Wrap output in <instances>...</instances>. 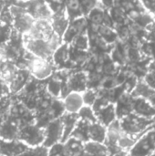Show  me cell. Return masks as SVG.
Returning <instances> with one entry per match:
<instances>
[{
  "label": "cell",
  "mask_w": 155,
  "mask_h": 156,
  "mask_svg": "<svg viewBox=\"0 0 155 156\" xmlns=\"http://www.w3.org/2000/svg\"><path fill=\"white\" fill-rule=\"evenodd\" d=\"M25 60L26 69H27L28 73L31 74L35 79L43 80L52 75L54 66L52 59L40 58L28 53Z\"/></svg>",
  "instance_id": "7a4b0ae2"
},
{
  "label": "cell",
  "mask_w": 155,
  "mask_h": 156,
  "mask_svg": "<svg viewBox=\"0 0 155 156\" xmlns=\"http://www.w3.org/2000/svg\"><path fill=\"white\" fill-rule=\"evenodd\" d=\"M18 137L26 145L38 147L39 145L44 144L45 130H42L39 127L34 125L25 126L18 133Z\"/></svg>",
  "instance_id": "5b68a950"
},
{
  "label": "cell",
  "mask_w": 155,
  "mask_h": 156,
  "mask_svg": "<svg viewBox=\"0 0 155 156\" xmlns=\"http://www.w3.org/2000/svg\"><path fill=\"white\" fill-rule=\"evenodd\" d=\"M82 98H83L84 105L91 107L94 105V103L97 100V93L92 90H85L84 93L82 94Z\"/></svg>",
  "instance_id": "ffe728a7"
},
{
  "label": "cell",
  "mask_w": 155,
  "mask_h": 156,
  "mask_svg": "<svg viewBox=\"0 0 155 156\" xmlns=\"http://www.w3.org/2000/svg\"><path fill=\"white\" fill-rule=\"evenodd\" d=\"M63 147L68 156H79L81 153H83L84 144L77 139L70 137L66 141V144L63 145Z\"/></svg>",
  "instance_id": "9a60e30c"
},
{
  "label": "cell",
  "mask_w": 155,
  "mask_h": 156,
  "mask_svg": "<svg viewBox=\"0 0 155 156\" xmlns=\"http://www.w3.org/2000/svg\"><path fill=\"white\" fill-rule=\"evenodd\" d=\"M155 150V129L146 132L129 152L130 156H151Z\"/></svg>",
  "instance_id": "277c9868"
},
{
  "label": "cell",
  "mask_w": 155,
  "mask_h": 156,
  "mask_svg": "<svg viewBox=\"0 0 155 156\" xmlns=\"http://www.w3.org/2000/svg\"><path fill=\"white\" fill-rule=\"evenodd\" d=\"M143 6L150 12H152L153 15H155V1H144L143 2Z\"/></svg>",
  "instance_id": "cb8c5ba5"
},
{
  "label": "cell",
  "mask_w": 155,
  "mask_h": 156,
  "mask_svg": "<svg viewBox=\"0 0 155 156\" xmlns=\"http://www.w3.org/2000/svg\"><path fill=\"white\" fill-rule=\"evenodd\" d=\"M19 73L18 69L12 63L5 62L0 65V80L9 87Z\"/></svg>",
  "instance_id": "30bf717a"
},
{
  "label": "cell",
  "mask_w": 155,
  "mask_h": 156,
  "mask_svg": "<svg viewBox=\"0 0 155 156\" xmlns=\"http://www.w3.org/2000/svg\"><path fill=\"white\" fill-rule=\"evenodd\" d=\"M153 124V119H146L133 112L120 120L122 131L130 136H143Z\"/></svg>",
  "instance_id": "6da1fadb"
},
{
  "label": "cell",
  "mask_w": 155,
  "mask_h": 156,
  "mask_svg": "<svg viewBox=\"0 0 155 156\" xmlns=\"http://www.w3.org/2000/svg\"><path fill=\"white\" fill-rule=\"evenodd\" d=\"M63 136V123L61 119L56 120L48 124L45 130V146H53L61 141Z\"/></svg>",
  "instance_id": "8992f818"
},
{
  "label": "cell",
  "mask_w": 155,
  "mask_h": 156,
  "mask_svg": "<svg viewBox=\"0 0 155 156\" xmlns=\"http://www.w3.org/2000/svg\"><path fill=\"white\" fill-rule=\"evenodd\" d=\"M8 52H7V48L4 44H0V65L7 62L8 60Z\"/></svg>",
  "instance_id": "603a6c76"
},
{
  "label": "cell",
  "mask_w": 155,
  "mask_h": 156,
  "mask_svg": "<svg viewBox=\"0 0 155 156\" xmlns=\"http://www.w3.org/2000/svg\"><path fill=\"white\" fill-rule=\"evenodd\" d=\"M72 41H73V45L79 50H86L88 48L89 40H88L87 36L84 35V34H81V35L78 36Z\"/></svg>",
  "instance_id": "44dd1931"
},
{
  "label": "cell",
  "mask_w": 155,
  "mask_h": 156,
  "mask_svg": "<svg viewBox=\"0 0 155 156\" xmlns=\"http://www.w3.org/2000/svg\"><path fill=\"white\" fill-rule=\"evenodd\" d=\"M23 43L25 48L31 55L40 58L52 59V56L55 51L48 40L39 38H30L26 36H23Z\"/></svg>",
  "instance_id": "3957f363"
},
{
  "label": "cell",
  "mask_w": 155,
  "mask_h": 156,
  "mask_svg": "<svg viewBox=\"0 0 155 156\" xmlns=\"http://www.w3.org/2000/svg\"><path fill=\"white\" fill-rule=\"evenodd\" d=\"M87 82L88 80H87L86 75L83 73H79V74H75L74 76H72L67 87L70 90V92L75 91V92L81 93V91L86 90Z\"/></svg>",
  "instance_id": "4fadbf2b"
},
{
  "label": "cell",
  "mask_w": 155,
  "mask_h": 156,
  "mask_svg": "<svg viewBox=\"0 0 155 156\" xmlns=\"http://www.w3.org/2000/svg\"><path fill=\"white\" fill-rule=\"evenodd\" d=\"M132 112L146 119L155 118V108L151 105L148 101L142 98L132 99Z\"/></svg>",
  "instance_id": "ba28073f"
},
{
  "label": "cell",
  "mask_w": 155,
  "mask_h": 156,
  "mask_svg": "<svg viewBox=\"0 0 155 156\" xmlns=\"http://www.w3.org/2000/svg\"><path fill=\"white\" fill-rule=\"evenodd\" d=\"M155 93L154 90L151 89L144 81L143 80H139L137 82V85L135 89L132 90L131 95L133 98H142L146 101H149L152 96Z\"/></svg>",
  "instance_id": "5bb4252c"
},
{
  "label": "cell",
  "mask_w": 155,
  "mask_h": 156,
  "mask_svg": "<svg viewBox=\"0 0 155 156\" xmlns=\"http://www.w3.org/2000/svg\"><path fill=\"white\" fill-rule=\"evenodd\" d=\"M64 110L69 114H78L79 112L85 106L82 94L79 92L71 91L68 93L62 102Z\"/></svg>",
  "instance_id": "52a82bcc"
},
{
  "label": "cell",
  "mask_w": 155,
  "mask_h": 156,
  "mask_svg": "<svg viewBox=\"0 0 155 156\" xmlns=\"http://www.w3.org/2000/svg\"><path fill=\"white\" fill-rule=\"evenodd\" d=\"M151 156H155V150H154V151H153V153L152 154V155H151Z\"/></svg>",
  "instance_id": "484cf974"
},
{
  "label": "cell",
  "mask_w": 155,
  "mask_h": 156,
  "mask_svg": "<svg viewBox=\"0 0 155 156\" xmlns=\"http://www.w3.org/2000/svg\"><path fill=\"white\" fill-rule=\"evenodd\" d=\"M148 101L151 103V105H152L153 108H155V93L153 95V96H152V98H151Z\"/></svg>",
  "instance_id": "d4e9b609"
},
{
  "label": "cell",
  "mask_w": 155,
  "mask_h": 156,
  "mask_svg": "<svg viewBox=\"0 0 155 156\" xmlns=\"http://www.w3.org/2000/svg\"><path fill=\"white\" fill-rule=\"evenodd\" d=\"M16 125L14 122H5L0 126V137L5 140H13L18 136Z\"/></svg>",
  "instance_id": "2e32d148"
},
{
  "label": "cell",
  "mask_w": 155,
  "mask_h": 156,
  "mask_svg": "<svg viewBox=\"0 0 155 156\" xmlns=\"http://www.w3.org/2000/svg\"><path fill=\"white\" fill-rule=\"evenodd\" d=\"M143 81L153 90H155V72L148 71V73L143 78Z\"/></svg>",
  "instance_id": "7402d4cb"
},
{
  "label": "cell",
  "mask_w": 155,
  "mask_h": 156,
  "mask_svg": "<svg viewBox=\"0 0 155 156\" xmlns=\"http://www.w3.org/2000/svg\"><path fill=\"white\" fill-rule=\"evenodd\" d=\"M132 96L129 93H124L118 100L116 110V116L121 120L123 117L132 113Z\"/></svg>",
  "instance_id": "8fae6325"
},
{
  "label": "cell",
  "mask_w": 155,
  "mask_h": 156,
  "mask_svg": "<svg viewBox=\"0 0 155 156\" xmlns=\"http://www.w3.org/2000/svg\"><path fill=\"white\" fill-rule=\"evenodd\" d=\"M142 136H130L125 134L124 133L122 134L121 138L118 141V147L121 149V151L123 152H130L131 149L134 146V144H136V142L141 138Z\"/></svg>",
  "instance_id": "e0dca14e"
},
{
  "label": "cell",
  "mask_w": 155,
  "mask_h": 156,
  "mask_svg": "<svg viewBox=\"0 0 155 156\" xmlns=\"http://www.w3.org/2000/svg\"><path fill=\"white\" fill-rule=\"evenodd\" d=\"M106 133H107V128L102 124L99 123L98 122L94 123H90L89 125V130H88L89 141L104 144L106 139Z\"/></svg>",
  "instance_id": "7c38bea8"
},
{
  "label": "cell",
  "mask_w": 155,
  "mask_h": 156,
  "mask_svg": "<svg viewBox=\"0 0 155 156\" xmlns=\"http://www.w3.org/2000/svg\"><path fill=\"white\" fill-rule=\"evenodd\" d=\"M69 58V48L67 44H62L53 54L52 59L55 64H63Z\"/></svg>",
  "instance_id": "ac0fdd59"
},
{
  "label": "cell",
  "mask_w": 155,
  "mask_h": 156,
  "mask_svg": "<svg viewBox=\"0 0 155 156\" xmlns=\"http://www.w3.org/2000/svg\"><path fill=\"white\" fill-rule=\"evenodd\" d=\"M95 112L97 122L106 128L116 121V110L113 103H109L108 105L97 110Z\"/></svg>",
  "instance_id": "9c48e42d"
},
{
  "label": "cell",
  "mask_w": 155,
  "mask_h": 156,
  "mask_svg": "<svg viewBox=\"0 0 155 156\" xmlns=\"http://www.w3.org/2000/svg\"><path fill=\"white\" fill-rule=\"evenodd\" d=\"M79 118L81 121H84L88 123H94L97 122L96 115L94 111L91 109V107L89 106H84L78 113Z\"/></svg>",
  "instance_id": "d6986e66"
}]
</instances>
